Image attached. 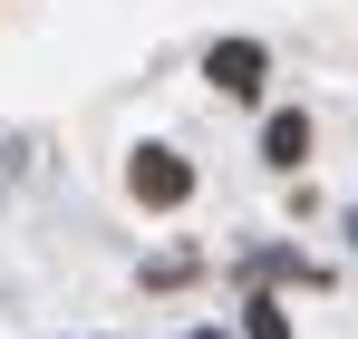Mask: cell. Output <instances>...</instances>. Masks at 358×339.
Listing matches in <instances>:
<instances>
[{"mask_svg":"<svg viewBox=\"0 0 358 339\" xmlns=\"http://www.w3.org/2000/svg\"><path fill=\"white\" fill-rule=\"evenodd\" d=\"M194 339H223V330H194Z\"/></svg>","mask_w":358,"mask_h":339,"instance_id":"5","label":"cell"},{"mask_svg":"<svg viewBox=\"0 0 358 339\" xmlns=\"http://www.w3.org/2000/svg\"><path fill=\"white\" fill-rule=\"evenodd\" d=\"M262 155H271V165H300V155H310V116H271V126H262Z\"/></svg>","mask_w":358,"mask_h":339,"instance_id":"3","label":"cell"},{"mask_svg":"<svg viewBox=\"0 0 358 339\" xmlns=\"http://www.w3.org/2000/svg\"><path fill=\"white\" fill-rule=\"evenodd\" d=\"M242 330H252V339H291V320H281V300H262V291H252V310H242Z\"/></svg>","mask_w":358,"mask_h":339,"instance_id":"4","label":"cell"},{"mask_svg":"<svg viewBox=\"0 0 358 339\" xmlns=\"http://www.w3.org/2000/svg\"><path fill=\"white\" fill-rule=\"evenodd\" d=\"M203 78H213L223 97H262L271 58H262V39H213V49H203Z\"/></svg>","mask_w":358,"mask_h":339,"instance_id":"2","label":"cell"},{"mask_svg":"<svg viewBox=\"0 0 358 339\" xmlns=\"http://www.w3.org/2000/svg\"><path fill=\"white\" fill-rule=\"evenodd\" d=\"M126 194H136L145 214H175L184 194H194V165H184L175 146H136V165H126Z\"/></svg>","mask_w":358,"mask_h":339,"instance_id":"1","label":"cell"}]
</instances>
